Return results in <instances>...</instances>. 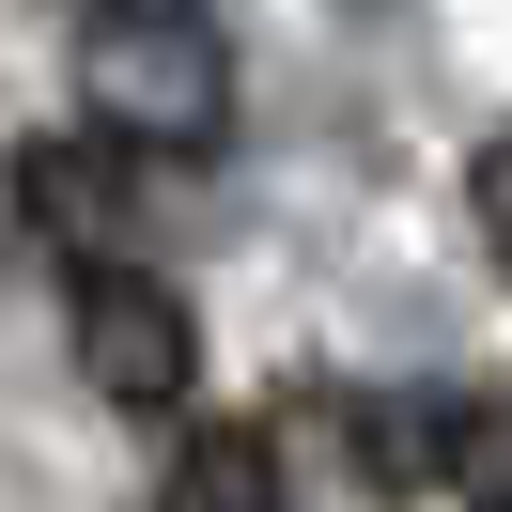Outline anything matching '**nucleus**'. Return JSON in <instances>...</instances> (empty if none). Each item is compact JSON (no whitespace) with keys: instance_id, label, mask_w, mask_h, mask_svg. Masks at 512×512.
<instances>
[{"instance_id":"1","label":"nucleus","mask_w":512,"mask_h":512,"mask_svg":"<svg viewBox=\"0 0 512 512\" xmlns=\"http://www.w3.org/2000/svg\"><path fill=\"white\" fill-rule=\"evenodd\" d=\"M78 94L125 156H218L233 140V47L202 0H140V16H78Z\"/></svg>"},{"instance_id":"2","label":"nucleus","mask_w":512,"mask_h":512,"mask_svg":"<svg viewBox=\"0 0 512 512\" xmlns=\"http://www.w3.org/2000/svg\"><path fill=\"white\" fill-rule=\"evenodd\" d=\"M78 373H94V404L171 419V404L202 388V326H187V295H171L156 264H78Z\"/></svg>"},{"instance_id":"3","label":"nucleus","mask_w":512,"mask_h":512,"mask_svg":"<svg viewBox=\"0 0 512 512\" xmlns=\"http://www.w3.org/2000/svg\"><path fill=\"white\" fill-rule=\"evenodd\" d=\"M0 202H16V233H47L63 264H140V156L125 140H16Z\"/></svg>"},{"instance_id":"4","label":"nucleus","mask_w":512,"mask_h":512,"mask_svg":"<svg viewBox=\"0 0 512 512\" xmlns=\"http://www.w3.org/2000/svg\"><path fill=\"white\" fill-rule=\"evenodd\" d=\"M357 466H373L388 497L450 481V466H466V404H450V388H404V404H357Z\"/></svg>"},{"instance_id":"5","label":"nucleus","mask_w":512,"mask_h":512,"mask_svg":"<svg viewBox=\"0 0 512 512\" xmlns=\"http://www.w3.org/2000/svg\"><path fill=\"white\" fill-rule=\"evenodd\" d=\"M156 512H280V450H264V419H218V435H187Z\"/></svg>"},{"instance_id":"6","label":"nucleus","mask_w":512,"mask_h":512,"mask_svg":"<svg viewBox=\"0 0 512 512\" xmlns=\"http://www.w3.org/2000/svg\"><path fill=\"white\" fill-rule=\"evenodd\" d=\"M466 202H481V249H497V280H512V125L466 156Z\"/></svg>"},{"instance_id":"7","label":"nucleus","mask_w":512,"mask_h":512,"mask_svg":"<svg viewBox=\"0 0 512 512\" xmlns=\"http://www.w3.org/2000/svg\"><path fill=\"white\" fill-rule=\"evenodd\" d=\"M78 16H140V0H78Z\"/></svg>"},{"instance_id":"8","label":"nucleus","mask_w":512,"mask_h":512,"mask_svg":"<svg viewBox=\"0 0 512 512\" xmlns=\"http://www.w3.org/2000/svg\"><path fill=\"white\" fill-rule=\"evenodd\" d=\"M481 512H512V481H481Z\"/></svg>"}]
</instances>
